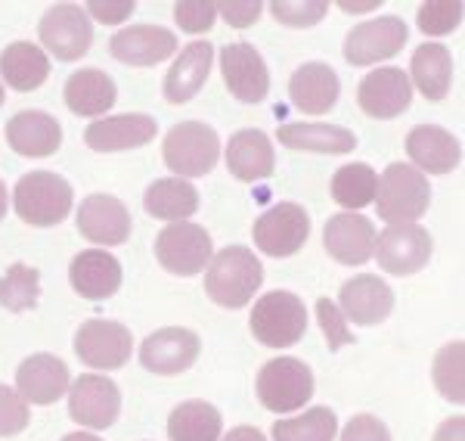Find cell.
<instances>
[{"label": "cell", "instance_id": "1", "mask_svg": "<svg viewBox=\"0 0 465 441\" xmlns=\"http://www.w3.org/2000/svg\"><path fill=\"white\" fill-rule=\"evenodd\" d=\"M264 283V265L249 246H227L212 256L205 271V293L221 308H245Z\"/></svg>", "mask_w": 465, "mask_h": 441}, {"label": "cell", "instance_id": "2", "mask_svg": "<svg viewBox=\"0 0 465 441\" xmlns=\"http://www.w3.org/2000/svg\"><path fill=\"white\" fill-rule=\"evenodd\" d=\"M379 218L388 224H416L431 205V186L422 171L403 162H391L379 177L376 186Z\"/></svg>", "mask_w": 465, "mask_h": 441}, {"label": "cell", "instance_id": "3", "mask_svg": "<svg viewBox=\"0 0 465 441\" xmlns=\"http://www.w3.org/2000/svg\"><path fill=\"white\" fill-rule=\"evenodd\" d=\"M74 203L72 184L54 171H32L19 177L13 190V208L25 224L32 227H56L69 218Z\"/></svg>", "mask_w": 465, "mask_h": 441}, {"label": "cell", "instance_id": "4", "mask_svg": "<svg viewBox=\"0 0 465 441\" xmlns=\"http://www.w3.org/2000/svg\"><path fill=\"white\" fill-rule=\"evenodd\" d=\"M249 326L261 346L289 348L307 330V308L295 293L276 289V293H267L254 302Z\"/></svg>", "mask_w": 465, "mask_h": 441}, {"label": "cell", "instance_id": "5", "mask_svg": "<svg viewBox=\"0 0 465 441\" xmlns=\"http://www.w3.org/2000/svg\"><path fill=\"white\" fill-rule=\"evenodd\" d=\"M164 165L183 181V177H205L217 165L221 137L205 122H180L164 137Z\"/></svg>", "mask_w": 465, "mask_h": 441}, {"label": "cell", "instance_id": "6", "mask_svg": "<svg viewBox=\"0 0 465 441\" xmlns=\"http://www.w3.org/2000/svg\"><path fill=\"white\" fill-rule=\"evenodd\" d=\"M313 395V373L298 357H273L258 373V401L273 414L302 410Z\"/></svg>", "mask_w": 465, "mask_h": 441}, {"label": "cell", "instance_id": "7", "mask_svg": "<svg viewBox=\"0 0 465 441\" xmlns=\"http://www.w3.org/2000/svg\"><path fill=\"white\" fill-rule=\"evenodd\" d=\"M214 256V243L205 227L193 221H174L155 236V258L168 274L196 276L208 267Z\"/></svg>", "mask_w": 465, "mask_h": 441}, {"label": "cell", "instance_id": "8", "mask_svg": "<svg viewBox=\"0 0 465 441\" xmlns=\"http://www.w3.org/2000/svg\"><path fill=\"white\" fill-rule=\"evenodd\" d=\"M254 246L270 258H289L311 236V215L298 203H280L267 208L252 227Z\"/></svg>", "mask_w": 465, "mask_h": 441}, {"label": "cell", "instance_id": "9", "mask_svg": "<svg viewBox=\"0 0 465 441\" xmlns=\"http://www.w3.org/2000/svg\"><path fill=\"white\" fill-rule=\"evenodd\" d=\"M431 252L434 243L425 227H419V224H391L385 234L376 236V252L372 256L379 258V267L385 274L410 276L429 265Z\"/></svg>", "mask_w": 465, "mask_h": 441}, {"label": "cell", "instance_id": "10", "mask_svg": "<svg viewBox=\"0 0 465 441\" xmlns=\"http://www.w3.org/2000/svg\"><path fill=\"white\" fill-rule=\"evenodd\" d=\"M37 37L56 59L63 63H74L90 50L94 44V25H90L87 13L74 4H56L44 13L41 25H37Z\"/></svg>", "mask_w": 465, "mask_h": 441}, {"label": "cell", "instance_id": "11", "mask_svg": "<svg viewBox=\"0 0 465 441\" xmlns=\"http://www.w3.org/2000/svg\"><path fill=\"white\" fill-rule=\"evenodd\" d=\"M131 330L118 320H87L74 333V355L94 370H118L131 361Z\"/></svg>", "mask_w": 465, "mask_h": 441}, {"label": "cell", "instance_id": "12", "mask_svg": "<svg viewBox=\"0 0 465 441\" xmlns=\"http://www.w3.org/2000/svg\"><path fill=\"white\" fill-rule=\"evenodd\" d=\"M407 22L397 16H379L370 22H360L348 32L344 41V59L351 65H376L381 59H391L407 44Z\"/></svg>", "mask_w": 465, "mask_h": 441}, {"label": "cell", "instance_id": "13", "mask_svg": "<svg viewBox=\"0 0 465 441\" xmlns=\"http://www.w3.org/2000/svg\"><path fill=\"white\" fill-rule=\"evenodd\" d=\"M122 414V392L100 373H84L69 386V416L87 429H109Z\"/></svg>", "mask_w": 465, "mask_h": 441}, {"label": "cell", "instance_id": "14", "mask_svg": "<svg viewBox=\"0 0 465 441\" xmlns=\"http://www.w3.org/2000/svg\"><path fill=\"white\" fill-rule=\"evenodd\" d=\"M202 351L199 336L186 326H164L155 330L153 336H146L143 346H140V364L149 373H159V376H174L183 373L196 364Z\"/></svg>", "mask_w": 465, "mask_h": 441}, {"label": "cell", "instance_id": "15", "mask_svg": "<svg viewBox=\"0 0 465 441\" xmlns=\"http://www.w3.org/2000/svg\"><path fill=\"white\" fill-rule=\"evenodd\" d=\"M322 246L339 265H366L376 252V227L366 215L357 212L332 215L322 227Z\"/></svg>", "mask_w": 465, "mask_h": 441}, {"label": "cell", "instance_id": "16", "mask_svg": "<svg viewBox=\"0 0 465 441\" xmlns=\"http://www.w3.org/2000/svg\"><path fill=\"white\" fill-rule=\"evenodd\" d=\"M357 103L370 118H397L410 109L412 85L410 75L394 65H381L370 72L357 87Z\"/></svg>", "mask_w": 465, "mask_h": 441}, {"label": "cell", "instance_id": "17", "mask_svg": "<svg viewBox=\"0 0 465 441\" xmlns=\"http://www.w3.org/2000/svg\"><path fill=\"white\" fill-rule=\"evenodd\" d=\"M221 72L230 94L242 103H261L270 91V72L264 56L245 41L227 44L221 50Z\"/></svg>", "mask_w": 465, "mask_h": 441}, {"label": "cell", "instance_id": "18", "mask_svg": "<svg viewBox=\"0 0 465 441\" xmlns=\"http://www.w3.org/2000/svg\"><path fill=\"white\" fill-rule=\"evenodd\" d=\"M131 212L122 199L96 193L78 208V234L96 246H122L131 239Z\"/></svg>", "mask_w": 465, "mask_h": 441}, {"label": "cell", "instance_id": "19", "mask_svg": "<svg viewBox=\"0 0 465 441\" xmlns=\"http://www.w3.org/2000/svg\"><path fill=\"white\" fill-rule=\"evenodd\" d=\"M394 308V293L385 280L372 274H357L354 280H348L339 293V311L344 320H354L360 326H376L381 320H388V314Z\"/></svg>", "mask_w": 465, "mask_h": 441}, {"label": "cell", "instance_id": "20", "mask_svg": "<svg viewBox=\"0 0 465 441\" xmlns=\"http://www.w3.org/2000/svg\"><path fill=\"white\" fill-rule=\"evenodd\" d=\"M6 144L25 159H47L63 146V128L50 112L22 109L6 122Z\"/></svg>", "mask_w": 465, "mask_h": 441}, {"label": "cell", "instance_id": "21", "mask_svg": "<svg viewBox=\"0 0 465 441\" xmlns=\"http://www.w3.org/2000/svg\"><path fill=\"white\" fill-rule=\"evenodd\" d=\"M109 54L124 65H155L177 54L174 32L162 25H131L109 41Z\"/></svg>", "mask_w": 465, "mask_h": 441}, {"label": "cell", "instance_id": "22", "mask_svg": "<svg viewBox=\"0 0 465 441\" xmlns=\"http://www.w3.org/2000/svg\"><path fill=\"white\" fill-rule=\"evenodd\" d=\"M155 131H159V125H155L153 115L127 112V115L96 118L84 131V144L96 153H122V149L146 146L155 137Z\"/></svg>", "mask_w": 465, "mask_h": 441}, {"label": "cell", "instance_id": "23", "mask_svg": "<svg viewBox=\"0 0 465 441\" xmlns=\"http://www.w3.org/2000/svg\"><path fill=\"white\" fill-rule=\"evenodd\" d=\"M69 280H72V289L81 298L103 302V298L115 296L118 286H122V265H118V258L109 256L106 249H84L72 258Z\"/></svg>", "mask_w": 465, "mask_h": 441}, {"label": "cell", "instance_id": "24", "mask_svg": "<svg viewBox=\"0 0 465 441\" xmlns=\"http://www.w3.org/2000/svg\"><path fill=\"white\" fill-rule=\"evenodd\" d=\"M72 386L69 367L56 355H32L16 370V392L32 405H54Z\"/></svg>", "mask_w": 465, "mask_h": 441}, {"label": "cell", "instance_id": "25", "mask_svg": "<svg viewBox=\"0 0 465 441\" xmlns=\"http://www.w3.org/2000/svg\"><path fill=\"white\" fill-rule=\"evenodd\" d=\"M341 85L332 65L326 63H304L289 78V100L304 115H322L339 103Z\"/></svg>", "mask_w": 465, "mask_h": 441}, {"label": "cell", "instance_id": "26", "mask_svg": "<svg viewBox=\"0 0 465 441\" xmlns=\"http://www.w3.org/2000/svg\"><path fill=\"white\" fill-rule=\"evenodd\" d=\"M407 155L412 159L416 171H429V175H447L460 165L462 146L447 128L440 125H419L407 134Z\"/></svg>", "mask_w": 465, "mask_h": 441}, {"label": "cell", "instance_id": "27", "mask_svg": "<svg viewBox=\"0 0 465 441\" xmlns=\"http://www.w3.org/2000/svg\"><path fill=\"white\" fill-rule=\"evenodd\" d=\"M212 59H214V47L208 41L186 44L183 54L177 56V63L164 75V100L174 103V106L190 103L202 91L208 75H212Z\"/></svg>", "mask_w": 465, "mask_h": 441}, {"label": "cell", "instance_id": "28", "mask_svg": "<svg viewBox=\"0 0 465 441\" xmlns=\"http://www.w3.org/2000/svg\"><path fill=\"white\" fill-rule=\"evenodd\" d=\"M273 144L264 131L258 128H242L230 137L227 144V168L236 181L254 184L264 181V177L273 175Z\"/></svg>", "mask_w": 465, "mask_h": 441}, {"label": "cell", "instance_id": "29", "mask_svg": "<svg viewBox=\"0 0 465 441\" xmlns=\"http://www.w3.org/2000/svg\"><path fill=\"white\" fill-rule=\"evenodd\" d=\"M276 140L289 149H307V153H351L357 149V134L341 125H320V122H292L276 131Z\"/></svg>", "mask_w": 465, "mask_h": 441}, {"label": "cell", "instance_id": "30", "mask_svg": "<svg viewBox=\"0 0 465 441\" xmlns=\"http://www.w3.org/2000/svg\"><path fill=\"white\" fill-rule=\"evenodd\" d=\"M0 75L4 81L19 94L37 91L50 78V59L32 41H13L0 54Z\"/></svg>", "mask_w": 465, "mask_h": 441}, {"label": "cell", "instance_id": "31", "mask_svg": "<svg viewBox=\"0 0 465 441\" xmlns=\"http://www.w3.org/2000/svg\"><path fill=\"white\" fill-rule=\"evenodd\" d=\"M115 100V81L103 69H81L65 81V106L74 115H106Z\"/></svg>", "mask_w": 465, "mask_h": 441}, {"label": "cell", "instance_id": "32", "mask_svg": "<svg viewBox=\"0 0 465 441\" xmlns=\"http://www.w3.org/2000/svg\"><path fill=\"white\" fill-rule=\"evenodd\" d=\"M410 72H412L410 85H416L425 100L438 103L450 94V85H453V56H450L444 44L429 41L412 54Z\"/></svg>", "mask_w": 465, "mask_h": 441}, {"label": "cell", "instance_id": "33", "mask_svg": "<svg viewBox=\"0 0 465 441\" xmlns=\"http://www.w3.org/2000/svg\"><path fill=\"white\" fill-rule=\"evenodd\" d=\"M143 205L153 218L186 221L190 215H196L199 193L190 181H180V177H162V181H153L146 186Z\"/></svg>", "mask_w": 465, "mask_h": 441}, {"label": "cell", "instance_id": "34", "mask_svg": "<svg viewBox=\"0 0 465 441\" xmlns=\"http://www.w3.org/2000/svg\"><path fill=\"white\" fill-rule=\"evenodd\" d=\"M221 432H223L221 410L199 398L177 405L168 420L171 441H221Z\"/></svg>", "mask_w": 465, "mask_h": 441}, {"label": "cell", "instance_id": "35", "mask_svg": "<svg viewBox=\"0 0 465 441\" xmlns=\"http://www.w3.org/2000/svg\"><path fill=\"white\" fill-rule=\"evenodd\" d=\"M379 175L366 162H354V165H341L332 177V199L351 212H360L376 199Z\"/></svg>", "mask_w": 465, "mask_h": 441}, {"label": "cell", "instance_id": "36", "mask_svg": "<svg viewBox=\"0 0 465 441\" xmlns=\"http://www.w3.org/2000/svg\"><path fill=\"white\" fill-rule=\"evenodd\" d=\"M339 416L329 407H311L302 416L273 423V441H335Z\"/></svg>", "mask_w": 465, "mask_h": 441}, {"label": "cell", "instance_id": "37", "mask_svg": "<svg viewBox=\"0 0 465 441\" xmlns=\"http://www.w3.org/2000/svg\"><path fill=\"white\" fill-rule=\"evenodd\" d=\"M37 296H41V274L35 271L32 265H16L6 267V274L0 276V305L13 314H22L37 305Z\"/></svg>", "mask_w": 465, "mask_h": 441}, {"label": "cell", "instance_id": "38", "mask_svg": "<svg viewBox=\"0 0 465 441\" xmlns=\"http://www.w3.org/2000/svg\"><path fill=\"white\" fill-rule=\"evenodd\" d=\"M462 364H465V346L462 342H450L438 351V357H434V386H438V392L444 395L447 401H453V405H462L465 401V376H462Z\"/></svg>", "mask_w": 465, "mask_h": 441}, {"label": "cell", "instance_id": "39", "mask_svg": "<svg viewBox=\"0 0 465 441\" xmlns=\"http://www.w3.org/2000/svg\"><path fill=\"white\" fill-rule=\"evenodd\" d=\"M416 22L429 37H444V35L460 28L462 4H460V0H429V4L419 6Z\"/></svg>", "mask_w": 465, "mask_h": 441}, {"label": "cell", "instance_id": "40", "mask_svg": "<svg viewBox=\"0 0 465 441\" xmlns=\"http://www.w3.org/2000/svg\"><path fill=\"white\" fill-rule=\"evenodd\" d=\"M270 13H273L276 22L282 25H292V28H307V25H317V22L329 13V4L326 0H276L270 4Z\"/></svg>", "mask_w": 465, "mask_h": 441}, {"label": "cell", "instance_id": "41", "mask_svg": "<svg viewBox=\"0 0 465 441\" xmlns=\"http://www.w3.org/2000/svg\"><path fill=\"white\" fill-rule=\"evenodd\" d=\"M28 420H32L28 401L22 398L16 388L0 386V438L19 436V432L28 426Z\"/></svg>", "mask_w": 465, "mask_h": 441}, {"label": "cell", "instance_id": "42", "mask_svg": "<svg viewBox=\"0 0 465 441\" xmlns=\"http://www.w3.org/2000/svg\"><path fill=\"white\" fill-rule=\"evenodd\" d=\"M214 19H217V6L212 0H183V4L174 6V22L186 35L212 32Z\"/></svg>", "mask_w": 465, "mask_h": 441}, {"label": "cell", "instance_id": "43", "mask_svg": "<svg viewBox=\"0 0 465 441\" xmlns=\"http://www.w3.org/2000/svg\"><path fill=\"white\" fill-rule=\"evenodd\" d=\"M317 317H320L322 333H326L329 351H339V348H344V346H351V342H354V336H351L348 324H344V314L339 311V305H335L332 298H320V302H317Z\"/></svg>", "mask_w": 465, "mask_h": 441}, {"label": "cell", "instance_id": "44", "mask_svg": "<svg viewBox=\"0 0 465 441\" xmlns=\"http://www.w3.org/2000/svg\"><path fill=\"white\" fill-rule=\"evenodd\" d=\"M339 441H391V432H388V426L381 423L379 416L360 414L344 426Z\"/></svg>", "mask_w": 465, "mask_h": 441}, {"label": "cell", "instance_id": "45", "mask_svg": "<svg viewBox=\"0 0 465 441\" xmlns=\"http://www.w3.org/2000/svg\"><path fill=\"white\" fill-rule=\"evenodd\" d=\"M217 16H223V22L232 28H249L261 19V10L264 4L261 0H245V4H236V0H227V4H214Z\"/></svg>", "mask_w": 465, "mask_h": 441}, {"label": "cell", "instance_id": "46", "mask_svg": "<svg viewBox=\"0 0 465 441\" xmlns=\"http://www.w3.org/2000/svg\"><path fill=\"white\" fill-rule=\"evenodd\" d=\"M137 10V4L134 0H122V4H112V0H90L87 4V13L90 16H96V22H103V25H118V22H124L131 13Z\"/></svg>", "mask_w": 465, "mask_h": 441}, {"label": "cell", "instance_id": "47", "mask_svg": "<svg viewBox=\"0 0 465 441\" xmlns=\"http://www.w3.org/2000/svg\"><path fill=\"white\" fill-rule=\"evenodd\" d=\"M465 438V420L462 416H450L438 426V432H434V441H462Z\"/></svg>", "mask_w": 465, "mask_h": 441}, {"label": "cell", "instance_id": "48", "mask_svg": "<svg viewBox=\"0 0 465 441\" xmlns=\"http://www.w3.org/2000/svg\"><path fill=\"white\" fill-rule=\"evenodd\" d=\"M221 441H267V438L261 436L254 426H236V429H230Z\"/></svg>", "mask_w": 465, "mask_h": 441}, {"label": "cell", "instance_id": "49", "mask_svg": "<svg viewBox=\"0 0 465 441\" xmlns=\"http://www.w3.org/2000/svg\"><path fill=\"white\" fill-rule=\"evenodd\" d=\"M339 6H341V10H348V13H351V10H354V13H363V10H376L379 4H348V0H341Z\"/></svg>", "mask_w": 465, "mask_h": 441}, {"label": "cell", "instance_id": "50", "mask_svg": "<svg viewBox=\"0 0 465 441\" xmlns=\"http://www.w3.org/2000/svg\"><path fill=\"white\" fill-rule=\"evenodd\" d=\"M63 441H103V438H96V436H90V432H69Z\"/></svg>", "mask_w": 465, "mask_h": 441}, {"label": "cell", "instance_id": "51", "mask_svg": "<svg viewBox=\"0 0 465 441\" xmlns=\"http://www.w3.org/2000/svg\"><path fill=\"white\" fill-rule=\"evenodd\" d=\"M4 215H6V186L0 181V221H4Z\"/></svg>", "mask_w": 465, "mask_h": 441}, {"label": "cell", "instance_id": "52", "mask_svg": "<svg viewBox=\"0 0 465 441\" xmlns=\"http://www.w3.org/2000/svg\"><path fill=\"white\" fill-rule=\"evenodd\" d=\"M0 106H4V87H0Z\"/></svg>", "mask_w": 465, "mask_h": 441}]
</instances>
